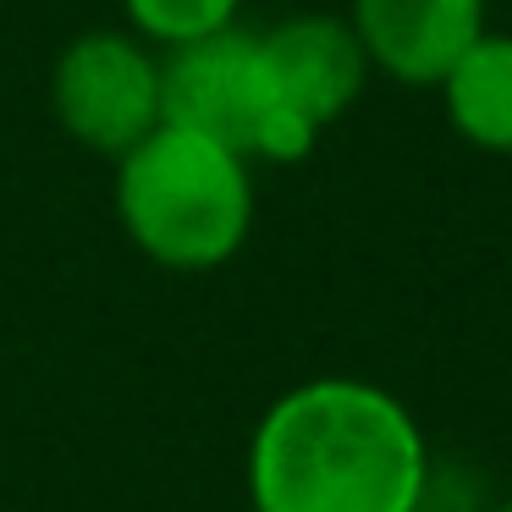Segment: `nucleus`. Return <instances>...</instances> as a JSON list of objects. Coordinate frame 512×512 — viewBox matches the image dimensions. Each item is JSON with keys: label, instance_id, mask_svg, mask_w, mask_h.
Instances as JSON below:
<instances>
[{"label": "nucleus", "instance_id": "obj_1", "mask_svg": "<svg viewBox=\"0 0 512 512\" xmlns=\"http://www.w3.org/2000/svg\"><path fill=\"white\" fill-rule=\"evenodd\" d=\"M430 446L386 386L320 375L281 391L248 441L254 512H413Z\"/></svg>", "mask_w": 512, "mask_h": 512}, {"label": "nucleus", "instance_id": "obj_6", "mask_svg": "<svg viewBox=\"0 0 512 512\" xmlns=\"http://www.w3.org/2000/svg\"><path fill=\"white\" fill-rule=\"evenodd\" d=\"M259 50H265L276 94L292 111L309 116L320 133L336 116L353 111L364 83H369V56H364V45H358L347 17H325V12L287 17L270 34H259Z\"/></svg>", "mask_w": 512, "mask_h": 512}, {"label": "nucleus", "instance_id": "obj_3", "mask_svg": "<svg viewBox=\"0 0 512 512\" xmlns=\"http://www.w3.org/2000/svg\"><path fill=\"white\" fill-rule=\"evenodd\" d=\"M160 122L270 166H298L320 144V127L276 94L259 34L237 23L160 56Z\"/></svg>", "mask_w": 512, "mask_h": 512}, {"label": "nucleus", "instance_id": "obj_9", "mask_svg": "<svg viewBox=\"0 0 512 512\" xmlns=\"http://www.w3.org/2000/svg\"><path fill=\"white\" fill-rule=\"evenodd\" d=\"M485 512H512V501H496V507H485Z\"/></svg>", "mask_w": 512, "mask_h": 512}, {"label": "nucleus", "instance_id": "obj_7", "mask_svg": "<svg viewBox=\"0 0 512 512\" xmlns=\"http://www.w3.org/2000/svg\"><path fill=\"white\" fill-rule=\"evenodd\" d=\"M435 89L463 144L512 155V34H479Z\"/></svg>", "mask_w": 512, "mask_h": 512}, {"label": "nucleus", "instance_id": "obj_2", "mask_svg": "<svg viewBox=\"0 0 512 512\" xmlns=\"http://www.w3.org/2000/svg\"><path fill=\"white\" fill-rule=\"evenodd\" d=\"M116 215L144 259L166 270H215L248 243L254 177L237 149L160 122L116 155Z\"/></svg>", "mask_w": 512, "mask_h": 512}, {"label": "nucleus", "instance_id": "obj_5", "mask_svg": "<svg viewBox=\"0 0 512 512\" xmlns=\"http://www.w3.org/2000/svg\"><path fill=\"white\" fill-rule=\"evenodd\" d=\"M369 67L413 89H435L485 34V0H353L347 6Z\"/></svg>", "mask_w": 512, "mask_h": 512}, {"label": "nucleus", "instance_id": "obj_4", "mask_svg": "<svg viewBox=\"0 0 512 512\" xmlns=\"http://www.w3.org/2000/svg\"><path fill=\"white\" fill-rule=\"evenodd\" d=\"M50 105L83 149L116 160L160 127V56L116 28L78 34L50 72Z\"/></svg>", "mask_w": 512, "mask_h": 512}, {"label": "nucleus", "instance_id": "obj_8", "mask_svg": "<svg viewBox=\"0 0 512 512\" xmlns=\"http://www.w3.org/2000/svg\"><path fill=\"white\" fill-rule=\"evenodd\" d=\"M122 6H127V23H133V34L144 45L177 50V45H193L204 34L232 28L243 0H122Z\"/></svg>", "mask_w": 512, "mask_h": 512}]
</instances>
